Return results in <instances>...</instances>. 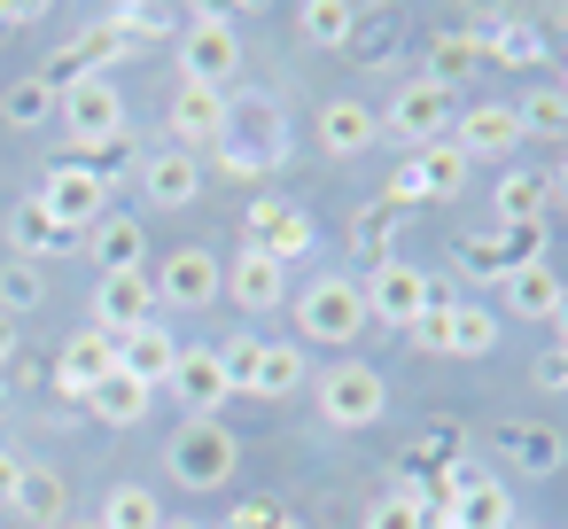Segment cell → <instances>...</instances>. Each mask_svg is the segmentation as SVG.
<instances>
[{
  "mask_svg": "<svg viewBox=\"0 0 568 529\" xmlns=\"http://www.w3.org/2000/svg\"><path fill=\"white\" fill-rule=\"evenodd\" d=\"M211 156H219V172H234V180H265V172L288 156V118H281L273 102H257V94H226V141H219Z\"/></svg>",
  "mask_w": 568,
  "mask_h": 529,
  "instance_id": "obj_1",
  "label": "cell"
},
{
  "mask_svg": "<svg viewBox=\"0 0 568 529\" xmlns=\"http://www.w3.org/2000/svg\"><path fill=\"white\" fill-rule=\"evenodd\" d=\"M164 467L180 490H226L242 467V436L226 420H180V436L164 444Z\"/></svg>",
  "mask_w": 568,
  "mask_h": 529,
  "instance_id": "obj_2",
  "label": "cell"
},
{
  "mask_svg": "<svg viewBox=\"0 0 568 529\" xmlns=\"http://www.w3.org/2000/svg\"><path fill=\"white\" fill-rule=\"evenodd\" d=\"M374 319H366V296H358V273H320L304 296H296V335L304 343H327V350H343V343H358Z\"/></svg>",
  "mask_w": 568,
  "mask_h": 529,
  "instance_id": "obj_3",
  "label": "cell"
},
{
  "mask_svg": "<svg viewBox=\"0 0 568 529\" xmlns=\"http://www.w3.org/2000/svg\"><path fill=\"white\" fill-rule=\"evenodd\" d=\"M234 71H242V32H234V17L195 9V17L180 24V79H187V87L234 94Z\"/></svg>",
  "mask_w": 568,
  "mask_h": 529,
  "instance_id": "obj_4",
  "label": "cell"
},
{
  "mask_svg": "<svg viewBox=\"0 0 568 529\" xmlns=\"http://www.w3.org/2000/svg\"><path fill=\"white\" fill-rule=\"evenodd\" d=\"M312 397H320V420L343 428V436H351V428H374V420L389 413V382H382L366 358H335V366L312 382Z\"/></svg>",
  "mask_w": 568,
  "mask_h": 529,
  "instance_id": "obj_5",
  "label": "cell"
},
{
  "mask_svg": "<svg viewBox=\"0 0 568 529\" xmlns=\"http://www.w3.org/2000/svg\"><path fill=\"white\" fill-rule=\"evenodd\" d=\"M358 296H366V319L374 327H413L436 304V281L420 265H405V257H382V265L358 273Z\"/></svg>",
  "mask_w": 568,
  "mask_h": 529,
  "instance_id": "obj_6",
  "label": "cell"
},
{
  "mask_svg": "<svg viewBox=\"0 0 568 529\" xmlns=\"http://www.w3.org/2000/svg\"><path fill=\"white\" fill-rule=\"evenodd\" d=\"M374 118H382V133L428 149V141H452V125H459V94H452V87H428V79H405V87L389 94V110H374Z\"/></svg>",
  "mask_w": 568,
  "mask_h": 529,
  "instance_id": "obj_7",
  "label": "cell"
},
{
  "mask_svg": "<svg viewBox=\"0 0 568 529\" xmlns=\"http://www.w3.org/2000/svg\"><path fill=\"white\" fill-rule=\"evenodd\" d=\"M219 296H226L234 312H250V319H273V312L288 304V265L242 242L234 257H219Z\"/></svg>",
  "mask_w": 568,
  "mask_h": 529,
  "instance_id": "obj_8",
  "label": "cell"
},
{
  "mask_svg": "<svg viewBox=\"0 0 568 529\" xmlns=\"http://www.w3.org/2000/svg\"><path fill=\"white\" fill-rule=\"evenodd\" d=\"M55 118H63V133L87 156V149H102V141L125 133V94H118V79H79V87L55 94Z\"/></svg>",
  "mask_w": 568,
  "mask_h": 529,
  "instance_id": "obj_9",
  "label": "cell"
},
{
  "mask_svg": "<svg viewBox=\"0 0 568 529\" xmlns=\"http://www.w3.org/2000/svg\"><path fill=\"white\" fill-rule=\"evenodd\" d=\"M242 226H250V250H265V257H281V265H296V257H312V250H320L312 211H304V203H288V195H257Z\"/></svg>",
  "mask_w": 568,
  "mask_h": 529,
  "instance_id": "obj_10",
  "label": "cell"
},
{
  "mask_svg": "<svg viewBox=\"0 0 568 529\" xmlns=\"http://www.w3.org/2000/svg\"><path fill=\"white\" fill-rule=\"evenodd\" d=\"M164 133H172V149H187V156H203V149H219L226 141V94L219 87H172V102H164Z\"/></svg>",
  "mask_w": 568,
  "mask_h": 529,
  "instance_id": "obj_11",
  "label": "cell"
},
{
  "mask_svg": "<svg viewBox=\"0 0 568 529\" xmlns=\"http://www.w3.org/2000/svg\"><path fill=\"white\" fill-rule=\"evenodd\" d=\"M149 281H156V304H164V312H211V304H219V257H211L203 242L172 250Z\"/></svg>",
  "mask_w": 568,
  "mask_h": 529,
  "instance_id": "obj_12",
  "label": "cell"
},
{
  "mask_svg": "<svg viewBox=\"0 0 568 529\" xmlns=\"http://www.w3.org/2000/svg\"><path fill=\"white\" fill-rule=\"evenodd\" d=\"M40 203H48V211H55L71 234H94V226L110 218V187H102V180H94L79 156H71V164H55V172L40 180Z\"/></svg>",
  "mask_w": 568,
  "mask_h": 529,
  "instance_id": "obj_13",
  "label": "cell"
},
{
  "mask_svg": "<svg viewBox=\"0 0 568 529\" xmlns=\"http://www.w3.org/2000/svg\"><path fill=\"white\" fill-rule=\"evenodd\" d=\"M156 319V281L149 273H102V288H94V327L102 335H141Z\"/></svg>",
  "mask_w": 568,
  "mask_h": 529,
  "instance_id": "obj_14",
  "label": "cell"
},
{
  "mask_svg": "<svg viewBox=\"0 0 568 529\" xmlns=\"http://www.w3.org/2000/svg\"><path fill=\"white\" fill-rule=\"evenodd\" d=\"M133 187L149 195V211H187V203L203 195V156L156 149V156H141V180H133Z\"/></svg>",
  "mask_w": 568,
  "mask_h": 529,
  "instance_id": "obj_15",
  "label": "cell"
},
{
  "mask_svg": "<svg viewBox=\"0 0 568 529\" xmlns=\"http://www.w3.org/2000/svg\"><path fill=\"white\" fill-rule=\"evenodd\" d=\"M110 374H118V335H102V327H79V335L63 343V358H55V389H63L71 405H87V389L110 382Z\"/></svg>",
  "mask_w": 568,
  "mask_h": 529,
  "instance_id": "obj_16",
  "label": "cell"
},
{
  "mask_svg": "<svg viewBox=\"0 0 568 529\" xmlns=\"http://www.w3.org/2000/svg\"><path fill=\"white\" fill-rule=\"evenodd\" d=\"M498 451H506V467H514L521 482H545V475L568 467V436L545 428V420H506V428H498Z\"/></svg>",
  "mask_w": 568,
  "mask_h": 529,
  "instance_id": "obj_17",
  "label": "cell"
},
{
  "mask_svg": "<svg viewBox=\"0 0 568 529\" xmlns=\"http://www.w3.org/2000/svg\"><path fill=\"white\" fill-rule=\"evenodd\" d=\"M9 242H17V257H24V265H48V257H71V250H87V234H71V226H63V218H55L40 195L9 211Z\"/></svg>",
  "mask_w": 568,
  "mask_h": 529,
  "instance_id": "obj_18",
  "label": "cell"
},
{
  "mask_svg": "<svg viewBox=\"0 0 568 529\" xmlns=\"http://www.w3.org/2000/svg\"><path fill=\"white\" fill-rule=\"evenodd\" d=\"M560 296H568V281H560L552 265H514V273L498 281V304H506V319H521V327H552Z\"/></svg>",
  "mask_w": 568,
  "mask_h": 529,
  "instance_id": "obj_19",
  "label": "cell"
},
{
  "mask_svg": "<svg viewBox=\"0 0 568 529\" xmlns=\"http://www.w3.org/2000/svg\"><path fill=\"white\" fill-rule=\"evenodd\" d=\"M164 389L187 405V420H219V405L234 397V389H226L219 350H187V343H180V366H172V382H164Z\"/></svg>",
  "mask_w": 568,
  "mask_h": 529,
  "instance_id": "obj_20",
  "label": "cell"
},
{
  "mask_svg": "<svg viewBox=\"0 0 568 529\" xmlns=\"http://www.w3.org/2000/svg\"><path fill=\"white\" fill-rule=\"evenodd\" d=\"M87 257H94L102 273H149V226H141L133 211H110V218L87 234Z\"/></svg>",
  "mask_w": 568,
  "mask_h": 529,
  "instance_id": "obj_21",
  "label": "cell"
},
{
  "mask_svg": "<svg viewBox=\"0 0 568 529\" xmlns=\"http://www.w3.org/2000/svg\"><path fill=\"white\" fill-rule=\"evenodd\" d=\"M118 366H125L141 389H164V382H172V366H180V335H172L164 319H149L141 335H125V343H118Z\"/></svg>",
  "mask_w": 568,
  "mask_h": 529,
  "instance_id": "obj_22",
  "label": "cell"
},
{
  "mask_svg": "<svg viewBox=\"0 0 568 529\" xmlns=\"http://www.w3.org/2000/svg\"><path fill=\"white\" fill-rule=\"evenodd\" d=\"M521 513H514V490L498 482V475H475L467 467V482H459V498H452V529H514Z\"/></svg>",
  "mask_w": 568,
  "mask_h": 529,
  "instance_id": "obj_23",
  "label": "cell"
},
{
  "mask_svg": "<svg viewBox=\"0 0 568 529\" xmlns=\"http://www.w3.org/2000/svg\"><path fill=\"white\" fill-rule=\"evenodd\" d=\"M374 141H382V118H374L366 102H351V94H343V102H327V110H320V149H327V156H366Z\"/></svg>",
  "mask_w": 568,
  "mask_h": 529,
  "instance_id": "obj_24",
  "label": "cell"
},
{
  "mask_svg": "<svg viewBox=\"0 0 568 529\" xmlns=\"http://www.w3.org/2000/svg\"><path fill=\"white\" fill-rule=\"evenodd\" d=\"M459 141V156H506L514 141H521V125H514V110L506 102H475V110H459V125H452Z\"/></svg>",
  "mask_w": 568,
  "mask_h": 529,
  "instance_id": "obj_25",
  "label": "cell"
},
{
  "mask_svg": "<svg viewBox=\"0 0 568 529\" xmlns=\"http://www.w3.org/2000/svg\"><path fill=\"white\" fill-rule=\"evenodd\" d=\"M149 405H156V389H141L125 366H118L110 382H94V389H87V413H94L102 428H141V420H149Z\"/></svg>",
  "mask_w": 568,
  "mask_h": 529,
  "instance_id": "obj_26",
  "label": "cell"
},
{
  "mask_svg": "<svg viewBox=\"0 0 568 529\" xmlns=\"http://www.w3.org/2000/svg\"><path fill=\"white\" fill-rule=\"evenodd\" d=\"M405 164H413V187H420V203H452V195L467 187V156H459L452 141H428V149H413Z\"/></svg>",
  "mask_w": 568,
  "mask_h": 529,
  "instance_id": "obj_27",
  "label": "cell"
},
{
  "mask_svg": "<svg viewBox=\"0 0 568 529\" xmlns=\"http://www.w3.org/2000/svg\"><path fill=\"white\" fill-rule=\"evenodd\" d=\"M9 513H24L32 529H63V513H71V482H63L55 467H24L17 506H9Z\"/></svg>",
  "mask_w": 568,
  "mask_h": 529,
  "instance_id": "obj_28",
  "label": "cell"
},
{
  "mask_svg": "<svg viewBox=\"0 0 568 529\" xmlns=\"http://www.w3.org/2000/svg\"><path fill=\"white\" fill-rule=\"evenodd\" d=\"M545 211H552V180L545 172H506L498 180V226H545Z\"/></svg>",
  "mask_w": 568,
  "mask_h": 529,
  "instance_id": "obj_29",
  "label": "cell"
},
{
  "mask_svg": "<svg viewBox=\"0 0 568 529\" xmlns=\"http://www.w3.org/2000/svg\"><path fill=\"white\" fill-rule=\"evenodd\" d=\"M296 389H312V366H304V343H265V358H257V382H250V397H265V405H281V397H296Z\"/></svg>",
  "mask_w": 568,
  "mask_h": 529,
  "instance_id": "obj_30",
  "label": "cell"
},
{
  "mask_svg": "<svg viewBox=\"0 0 568 529\" xmlns=\"http://www.w3.org/2000/svg\"><path fill=\"white\" fill-rule=\"evenodd\" d=\"M475 63H483V40H475V32H436V40H428V71H420V79L459 94V79H467Z\"/></svg>",
  "mask_w": 568,
  "mask_h": 529,
  "instance_id": "obj_31",
  "label": "cell"
},
{
  "mask_svg": "<svg viewBox=\"0 0 568 529\" xmlns=\"http://www.w3.org/2000/svg\"><path fill=\"white\" fill-rule=\"evenodd\" d=\"M71 48H79L87 79H110L118 63H133V55H141V40H125V32H118V24H102V17H94V24H87V32H79Z\"/></svg>",
  "mask_w": 568,
  "mask_h": 529,
  "instance_id": "obj_32",
  "label": "cell"
},
{
  "mask_svg": "<svg viewBox=\"0 0 568 529\" xmlns=\"http://www.w3.org/2000/svg\"><path fill=\"white\" fill-rule=\"evenodd\" d=\"M514 110V125H521V141L529 133H545V141H568V94L560 87H529L521 102H506Z\"/></svg>",
  "mask_w": 568,
  "mask_h": 529,
  "instance_id": "obj_33",
  "label": "cell"
},
{
  "mask_svg": "<svg viewBox=\"0 0 568 529\" xmlns=\"http://www.w3.org/2000/svg\"><path fill=\"white\" fill-rule=\"evenodd\" d=\"M94 529H164V506L149 498V482H118L94 513Z\"/></svg>",
  "mask_w": 568,
  "mask_h": 529,
  "instance_id": "obj_34",
  "label": "cell"
},
{
  "mask_svg": "<svg viewBox=\"0 0 568 529\" xmlns=\"http://www.w3.org/2000/svg\"><path fill=\"white\" fill-rule=\"evenodd\" d=\"M358 17H366V9H351V0H304V9H296V32H304L312 48H343V40L358 32Z\"/></svg>",
  "mask_w": 568,
  "mask_h": 529,
  "instance_id": "obj_35",
  "label": "cell"
},
{
  "mask_svg": "<svg viewBox=\"0 0 568 529\" xmlns=\"http://www.w3.org/2000/svg\"><path fill=\"white\" fill-rule=\"evenodd\" d=\"M498 312H483V304H452V350L444 358H490L498 350Z\"/></svg>",
  "mask_w": 568,
  "mask_h": 529,
  "instance_id": "obj_36",
  "label": "cell"
},
{
  "mask_svg": "<svg viewBox=\"0 0 568 529\" xmlns=\"http://www.w3.org/2000/svg\"><path fill=\"white\" fill-rule=\"evenodd\" d=\"M483 55H490V63H506V71H529V63L545 55V40H537V24H521V9H514V17L483 40Z\"/></svg>",
  "mask_w": 568,
  "mask_h": 529,
  "instance_id": "obj_37",
  "label": "cell"
},
{
  "mask_svg": "<svg viewBox=\"0 0 568 529\" xmlns=\"http://www.w3.org/2000/svg\"><path fill=\"white\" fill-rule=\"evenodd\" d=\"M459 273H467V281H506V273H514L498 226H490V234H459Z\"/></svg>",
  "mask_w": 568,
  "mask_h": 529,
  "instance_id": "obj_38",
  "label": "cell"
},
{
  "mask_svg": "<svg viewBox=\"0 0 568 529\" xmlns=\"http://www.w3.org/2000/svg\"><path fill=\"white\" fill-rule=\"evenodd\" d=\"M257 358H265V335H257V327H242V335H226V343H219V366H226V389H234V397H250Z\"/></svg>",
  "mask_w": 568,
  "mask_h": 529,
  "instance_id": "obj_39",
  "label": "cell"
},
{
  "mask_svg": "<svg viewBox=\"0 0 568 529\" xmlns=\"http://www.w3.org/2000/svg\"><path fill=\"white\" fill-rule=\"evenodd\" d=\"M366 529H428V506H420V490H413V482L382 490V498L366 506Z\"/></svg>",
  "mask_w": 568,
  "mask_h": 529,
  "instance_id": "obj_40",
  "label": "cell"
},
{
  "mask_svg": "<svg viewBox=\"0 0 568 529\" xmlns=\"http://www.w3.org/2000/svg\"><path fill=\"white\" fill-rule=\"evenodd\" d=\"M102 24H118L125 40H141V48H149V40H164V32H172V9H149V0H118V9H102Z\"/></svg>",
  "mask_w": 568,
  "mask_h": 529,
  "instance_id": "obj_41",
  "label": "cell"
},
{
  "mask_svg": "<svg viewBox=\"0 0 568 529\" xmlns=\"http://www.w3.org/2000/svg\"><path fill=\"white\" fill-rule=\"evenodd\" d=\"M0 110H9V125H24V133H32V125H48V118H55V87H40V79H17Z\"/></svg>",
  "mask_w": 568,
  "mask_h": 529,
  "instance_id": "obj_42",
  "label": "cell"
},
{
  "mask_svg": "<svg viewBox=\"0 0 568 529\" xmlns=\"http://www.w3.org/2000/svg\"><path fill=\"white\" fill-rule=\"evenodd\" d=\"M79 164H87L102 187H118V180H141V156H133V141H125V133H118V141H102V149H87Z\"/></svg>",
  "mask_w": 568,
  "mask_h": 529,
  "instance_id": "obj_43",
  "label": "cell"
},
{
  "mask_svg": "<svg viewBox=\"0 0 568 529\" xmlns=\"http://www.w3.org/2000/svg\"><path fill=\"white\" fill-rule=\"evenodd\" d=\"M40 296H48L40 265H24V257H17V265H0V312H9V319H17V312H32Z\"/></svg>",
  "mask_w": 568,
  "mask_h": 529,
  "instance_id": "obj_44",
  "label": "cell"
},
{
  "mask_svg": "<svg viewBox=\"0 0 568 529\" xmlns=\"http://www.w3.org/2000/svg\"><path fill=\"white\" fill-rule=\"evenodd\" d=\"M389 218H397V211H389V203H374V211H366V218L351 226V234H358V257H366V265L397 257V250H389Z\"/></svg>",
  "mask_w": 568,
  "mask_h": 529,
  "instance_id": "obj_45",
  "label": "cell"
},
{
  "mask_svg": "<svg viewBox=\"0 0 568 529\" xmlns=\"http://www.w3.org/2000/svg\"><path fill=\"white\" fill-rule=\"evenodd\" d=\"M405 335H413L420 350H436V358H444V350H452V304L436 296V304H428V312H420V319H413Z\"/></svg>",
  "mask_w": 568,
  "mask_h": 529,
  "instance_id": "obj_46",
  "label": "cell"
},
{
  "mask_svg": "<svg viewBox=\"0 0 568 529\" xmlns=\"http://www.w3.org/2000/svg\"><path fill=\"white\" fill-rule=\"evenodd\" d=\"M226 529H281V506H273V498H242V506L226 513Z\"/></svg>",
  "mask_w": 568,
  "mask_h": 529,
  "instance_id": "obj_47",
  "label": "cell"
},
{
  "mask_svg": "<svg viewBox=\"0 0 568 529\" xmlns=\"http://www.w3.org/2000/svg\"><path fill=\"white\" fill-rule=\"evenodd\" d=\"M24 467H32L24 451H9V444H0V513L17 506V482H24Z\"/></svg>",
  "mask_w": 568,
  "mask_h": 529,
  "instance_id": "obj_48",
  "label": "cell"
},
{
  "mask_svg": "<svg viewBox=\"0 0 568 529\" xmlns=\"http://www.w3.org/2000/svg\"><path fill=\"white\" fill-rule=\"evenodd\" d=\"M537 389H568V343H552V350L537 358Z\"/></svg>",
  "mask_w": 568,
  "mask_h": 529,
  "instance_id": "obj_49",
  "label": "cell"
},
{
  "mask_svg": "<svg viewBox=\"0 0 568 529\" xmlns=\"http://www.w3.org/2000/svg\"><path fill=\"white\" fill-rule=\"evenodd\" d=\"M32 17H48L40 0H0V32H17V24H32Z\"/></svg>",
  "mask_w": 568,
  "mask_h": 529,
  "instance_id": "obj_50",
  "label": "cell"
},
{
  "mask_svg": "<svg viewBox=\"0 0 568 529\" xmlns=\"http://www.w3.org/2000/svg\"><path fill=\"white\" fill-rule=\"evenodd\" d=\"M17 350H24V319L0 312V366H17Z\"/></svg>",
  "mask_w": 568,
  "mask_h": 529,
  "instance_id": "obj_51",
  "label": "cell"
},
{
  "mask_svg": "<svg viewBox=\"0 0 568 529\" xmlns=\"http://www.w3.org/2000/svg\"><path fill=\"white\" fill-rule=\"evenodd\" d=\"M537 32H568V0H552V9H537Z\"/></svg>",
  "mask_w": 568,
  "mask_h": 529,
  "instance_id": "obj_52",
  "label": "cell"
},
{
  "mask_svg": "<svg viewBox=\"0 0 568 529\" xmlns=\"http://www.w3.org/2000/svg\"><path fill=\"white\" fill-rule=\"evenodd\" d=\"M552 180V211H568V156H560V172H545Z\"/></svg>",
  "mask_w": 568,
  "mask_h": 529,
  "instance_id": "obj_53",
  "label": "cell"
},
{
  "mask_svg": "<svg viewBox=\"0 0 568 529\" xmlns=\"http://www.w3.org/2000/svg\"><path fill=\"white\" fill-rule=\"evenodd\" d=\"M164 529H211V521H187V513H164Z\"/></svg>",
  "mask_w": 568,
  "mask_h": 529,
  "instance_id": "obj_54",
  "label": "cell"
},
{
  "mask_svg": "<svg viewBox=\"0 0 568 529\" xmlns=\"http://www.w3.org/2000/svg\"><path fill=\"white\" fill-rule=\"evenodd\" d=\"M552 327H560V343H568V296H560V312H552Z\"/></svg>",
  "mask_w": 568,
  "mask_h": 529,
  "instance_id": "obj_55",
  "label": "cell"
},
{
  "mask_svg": "<svg viewBox=\"0 0 568 529\" xmlns=\"http://www.w3.org/2000/svg\"><path fill=\"white\" fill-rule=\"evenodd\" d=\"M281 529H296V513H281Z\"/></svg>",
  "mask_w": 568,
  "mask_h": 529,
  "instance_id": "obj_56",
  "label": "cell"
},
{
  "mask_svg": "<svg viewBox=\"0 0 568 529\" xmlns=\"http://www.w3.org/2000/svg\"><path fill=\"white\" fill-rule=\"evenodd\" d=\"M560 94H568V63H560Z\"/></svg>",
  "mask_w": 568,
  "mask_h": 529,
  "instance_id": "obj_57",
  "label": "cell"
},
{
  "mask_svg": "<svg viewBox=\"0 0 568 529\" xmlns=\"http://www.w3.org/2000/svg\"><path fill=\"white\" fill-rule=\"evenodd\" d=\"M63 529H94V521H63Z\"/></svg>",
  "mask_w": 568,
  "mask_h": 529,
  "instance_id": "obj_58",
  "label": "cell"
},
{
  "mask_svg": "<svg viewBox=\"0 0 568 529\" xmlns=\"http://www.w3.org/2000/svg\"><path fill=\"white\" fill-rule=\"evenodd\" d=\"M514 529H545V521H514Z\"/></svg>",
  "mask_w": 568,
  "mask_h": 529,
  "instance_id": "obj_59",
  "label": "cell"
}]
</instances>
